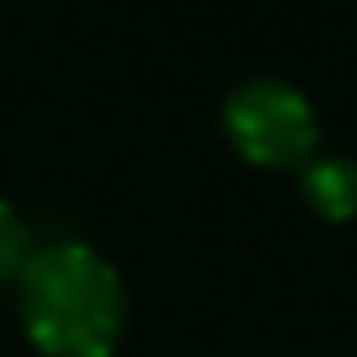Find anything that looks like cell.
Instances as JSON below:
<instances>
[{
  "instance_id": "1",
  "label": "cell",
  "mask_w": 357,
  "mask_h": 357,
  "mask_svg": "<svg viewBox=\"0 0 357 357\" xmlns=\"http://www.w3.org/2000/svg\"><path fill=\"white\" fill-rule=\"evenodd\" d=\"M27 340L50 357H109L122 340L127 294L118 271L86 244L36 249L18 276Z\"/></svg>"
},
{
  "instance_id": "4",
  "label": "cell",
  "mask_w": 357,
  "mask_h": 357,
  "mask_svg": "<svg viewBox=\"0 0 357 357\" xmlns=\"http://www.w3.org/2000/svg\"><path fill=\"white\" fill-rule=\"evenodd\" d=\"M32 258H36V244L27 222L9 204H0V280H18Z\"/></svg>"
},
{
  "instance_id": "2",
  "label": "cell",
  "mask_w": 357,
  "mask_h": 357,
  "mask_svg": "<svg viewBox=\"0 0 357 357\" xmlns=\"http://www.w3.org/2000/svg\"><path fill=\"white\" fill-rule=\"evenodd\" d=\"M227 131L249 163L289 167L317 145V118L307 100L285 82H244L227 100Z\"/></svg>"
},
{
  "instance_id": "3",
  "label": "cell",
  "mask_w": 357,
  "mask_h": 357,
  "mask_svg": "<svg viewBox=\"0 0 357 357\" xmlns=\"http://www.w3.org/2000/svg\"><path fill=\"white\" fill-rule=\"evenodd\" d=\"M303 195L321 218L344 222L357 213V167L344 163V158H326V163H312L303 176Z\"/></svg>"
}]
</instances>
